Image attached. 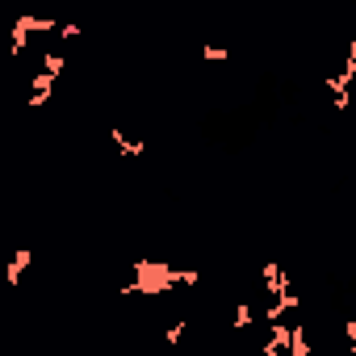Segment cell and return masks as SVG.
Instances as JSON below:
<instances>
[{"label":"cell","mask_w":356,"mask_h":356,"mask_svg":"<svg viewBox=\"0 0 356 356\" xmlns=\"http://www.w3.org/2000/svg\"><path fill=\"white\" fill-rule=\"evenodd\" d=\"M59 26L63 22H51V17H17L13 22V59H22L26 55V42H30V34H59Z\"/></svg>","instance_id":"obj_1"},{"label":"cell","mask_w":356,"mask_h":356,"mask_svg":"<svg viewBox=\"0 0 356 356\" xmlns=\"http://www.w3.org/2000/svg\"><path fill=\"white\" fill-rule=\"evenodd\" d=\"M109 143L118 147V155H122V159H134V155H143V151H147V143H143V138H130L126 130H109Z\"/></svg>","instance_id":"obj_2"},{"label":"cell","mask_w":356,"mask_h":356,"mask_svg":"<svg viewBox=\"0 0 356 356\" xmlns=\"http://www.w3.org/2000/svg\"><path fill=\"white\" fill-rule=\"evenodd\" d=\"M51 92H55V80L47 76V72H34V80H30V105L38 109V105H47L51 101Z\"/></svg>","instance_id":"obj_3"},{"label":"cell","mask_w":356,"mask_h":356,"mask_svg":"<svg viewBox=\"0 0 356 356\" xmlns=\"http://www.w3.org/2000/svg\"><path fill=\"white\" fill-rule=\"evenodd\" d=\"M30 260H34V248H17V256L9 260V285H22V277H26Z\"/></svg>","instance_id":"obj_4"},{"label":"cell","mask_w":356,"mask_h":356,"mask_svg":"<svg viewBox=\"0 0 356 356\" xmlns=\"http://www.w3.org/2000/svg\"><path fill=\"white\" fill-rule=\"evenodd\" d=\"M256 323V306L252 302H235V331H252Z\"/></svg>","instance_id":"obj_5"},{"label":"cell","mask_w":356,"mask_h":356,"mask_svg":"<svg viewBox=\"0 0 356 356\" xmlns=\"http://www.w3.org/2000/svg\"><path fill=\"white\" fill-rule=\"evenodd\" d=\"M63 67H67V59H63L59 51H47V55H42V72H47L51 80H59V76H63Z\"/></svg>","instance_id":"obj_6"},{"label":"cell","mask_w":356,"mask_h":356,"mask_svg":"<svg viewBox=\"0 0 356 356\" xmlns=\"http://www.w3.org/2000/svg\"><path fill=\"white\" fill-rule=\"evenodd\" d=\"M202 59H206V63H227V59H231V51H227V47H210V42H206V47H202Z\"/></svg>","instance_id":"obj_7"}]
</instances>
